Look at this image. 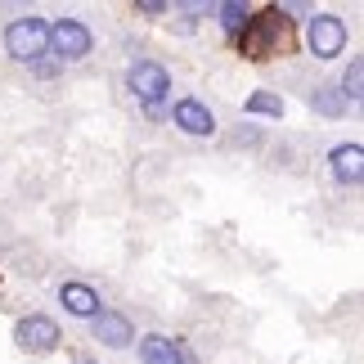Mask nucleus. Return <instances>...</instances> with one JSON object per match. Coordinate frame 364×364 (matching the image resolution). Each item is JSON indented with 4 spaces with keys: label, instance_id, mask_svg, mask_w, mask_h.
Wrapping results in <instances>:
<instances>
[{
    "label": "nucleus",
    "instance_id": "a211bd4d",
    "mask_svg": "<svg viewBox=\"0 0 364 364\" xmlns=\"http://www.w3.org/2000/svg\"><path fill=\"white\" fill-rule=\"evenodd\" d=\"M73 364H100V360H90V355H77V360H73Z\"/></svg>",
    "mask_w": 364,
    "mask_h": 364
},
{
    "label": "nucleus",
    "instance_id": "0eeeda50",
    "mask_svg": "<svg viewBox=\"0 0 364 364\" xmlns=\"http://www.w3.org/2000/svg\"><path fill=\"white\" fill-rule=\"evenodd\" d=\"M171 122H176L185 135H212V131H216V117H212V108H207L203 100H193V95H185V100H176V108H171Z\"/></svg>",
    "mask_w": 364,
    "mask_h": 364
},
{
    "label": "nucleus",
    "instance_id": "f03ea898",
    "mask_svg": "<svg viewBox=\"0 0 364 364\" xmlns=\"http://www.w3.org/2000/svg\"><path fill=\"white\" fill-rule=\"evenodd\" d=\"M5 50H9V59H18V63L32 68L41 54H50V23L36 18V14L14 18V23L5 27Z\"/></svg>",
    "mask_w": 364,
    "mask_h": 364
},
{
    "label": "nucleus",
    "instance_id": "9b49d317",
    "mask_svg": "<svg viewBox=\"0 0 364 364\" xmlns=\"http://www.w3.org/2000/svg\"><path fill=\"white\" fill-rule=\"evenodd\" d=\"M59 301H63V311L68 315H77V319H95L100 315V292L95 288H86V284H63L59 288Z\"/></svg>",
    "mask_w": 364,
    "mask_h": 364
},
{
    "label": "nucleus",
    "instance_id": "20e7f679",
    "mask_svg": "<svg viewBox=\"0 0 364 364\" xmlns=\"http://www.w3.org/2000/svg\"><path fill=\"white\" fill-rule=\"evenodd\" d=\"M90 54V27L77 18H59L50 23V59L59 63H81Z\"/></svg>",
    "mask_w": 364,
    "mask_h": 364
},
{
    "label": "nucleus",
    "instance_id": "ddd939ff",
    "mask_svg": "<svg viewBox=\"0 0 364 364\" xmlns=\"http://www.w3.org/2000/svg\"><path fill=\"white\" fill-rule=\"evenodd\" d=\"M252 23V9L239 5V0H230V5H220V27H225V36H243Z\"/></svg>",
    "mask_w": 364,
    "mask_h": 364
},
{
    "label": "nucleus",
    "instance_id": "dca6fc26",
    "mask_svg": "<svg viewBox=\"0 0 364 364\" xmlns=\"http://www.w3.org/2000/svg\"><path fill=\"white\" fill-rule=\"evenodd\" d=\"M59 68H63L59 59H50V54H41V59L32 63V73H36V77H54V73H59Z\"/></svg>",
    "mask_w": 364,
    "mask_h": 364
},
{
    "label": "nucleus",
    "instance_id": "39448f33",
    "mask_svg": "<svg viewBox=\"0 0 364 364\" xmlns=\"http://www.w3.org/2000/svg\"><path fill=\"white\" fill-rule=\"evenodd\" d=\"M306 46H311L315 59H338L346 50V23L338 14H315V18L306 23Z\"/></svg>",
    "mask_w": 364,
    "mask_h": 364
},
{
    "label": "nucleus",
    "instance_id": "9d476101",
    "mask_svg": "<svg viewBox=\"0 0 364 364\" xmlns=\"http://www.w3.org/2000/svg\"><path fill=\"white\" fill-rule=\"evenodd\" d=\"M139 360H144V364H193L185 351H180V342L162 338V333H149V338H139Z\"/></svg>",
    "mask_w": 364,
    "mask_h": 364
},
{
    "label": "nucleus",
    "instance_id": "f8f14e48",
    "mask_svg": "<svg viewBox=\"0 0 364 364\" xmlns=\"http://www.w3.org/2000/svg\"><path fill=\"white\" fill-rule=\"evenodd\" d=\"M311 108H315V113H324V117H342V113H346V100H342L338 86H315Z\"/></svg>",
    "mask_w": 364,
    "mask_h": 364
},
{
    "label": "nucleus",
    "instance_id": "f3484780",
    "mask_svg": "<svg viewBox=\"0 0 364 364\" xmlns=\"http://www.w3.org/2000/svg\"><path fill=\"white\" fill-rule=\"evenodd\" d=\"M135 9H139V14H149V18H158V14H166V5H158V0H139Z\"/></svg>",
    "mask_w": 364,
    "mask_h": 364
},
{
    "label": "nucleus",
    "instance_id": "f257e3e1",
    "mask_svg": "<svg viewBox=\"0 0 364 364\" xmlns=\"http://www.w3.org/2000/svg\"><path fill=\"white\" fill-rule=\"evenodd\" d=\"M239 41H243L247 59H270V54H279L288 46V14L284 9H265L261 18L247 23V32Z\"/></svg>",
    "mask_w": 364,
    "mask_h": 364
},
{
    "label": "nucleus",
    "instance_id": "7ed1b4c3",
    "mask_svg": "<svg viewBox=\"0 0 364 364\" xmlns=\"http://www.w3.org/2000/svg\"><path fill=\"white\" fill-rule=\"evenodd\" d=\"M126 86L139 104H166V95H171V73L158 63V59H135L131 73H126Z\"/></svg>",
    "mask_w": 364,
    "mask_h": 364
},
{
    "label": "nucleus",
    "instance_id": "4468645a",
    "mask_svg": "<svg viewBox=\"0 0 364 364\" xmlns=\"http://www.w3.org/2000/svg\"><path fill=\"white\" fill-rule=\"evenodd\" d=\"M338 90H342L346 104H360V100H364V63H360V59H351V68L342 73V86H338Z\"/></svg>",
    "mask_w": 364,
    "mask_h": 364
},
{
    "label": "nucleus",
    "instance_id": "423d86ee",
    "mask_svg": "<svg viewBox=\"0 0 364 364\" xmlns=\"http://www.w3.org/2000/svg\"><path fill=\"white\" fill-rule=\"evenodd\" d=\"M14 342H18V351H27V355H50L54 346H59V324H54L50 315H27V319H18V328H14Z\"/></svg>",
    "mask_w": 364,
    "mask_h": 364
},
{
    "label": "nucleus",
    "instance_id": "2eb2a0df",
    "mask_svg": "<svg viewBox=\"0 0 364 364\" xmlns=\"http://www.w3.org/2000/svg\"><path fill=\"white\" fill-rule=\"evenodd\" d=\"M247 113L252 117H284V100L279 95H270V90H257L247 100Z\"/></svg>",
    "mask_w": 364,
    "mask_h": 364
},
{
    "label": "nucleus",
    "instance_id": "1a4fd4ad",
    "mask_svg": "<svg viewBox=\"0 0 364 364\" xmlns=\"http://www.w3.org/2000/svg\"><path fill=\"white\" fill-rule=\"evenodd\" d=\"M328 162H333L338 185H360V180H364V149L360 144H338L328 153Z\"/></svg>",
    "mask_w": 364,
    "mask_h": 364
},
{
    "label": "nucleus",
    "instance_id": "6e6552de",
    "mask_svg": "<svg viewBox=\"0 0 364 364\" xmlns=\"http://www.w3.org/2000/svg\"><path fill=\"white\" fill-rule=\"evenodd\" d=\"M95 342H104V346H131L135 342V328H131V319L117 315V311H100L95 315Z\"/></svg>",
    "mask_w": 364,
    "mask_h": 364
}]
</instances>
